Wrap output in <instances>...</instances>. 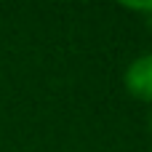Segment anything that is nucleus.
I'll list each match as a JSON object with an SVG mask.
<instances>
[{"label": "nucleus", "instance_id": "obj_1", "mask_svg": "<svg viewBox=\"0 0 152 152\" xmlns=\"http://www.w3.org/2000/svg\"><path fill=\"white\" fill-rule=\"evenodd\" d=\"M126 91L142 102H152V53L134 59L126 69Z\"/></svg>", "mask_w": 152, "mask_h": 152}, {"label": "nucleus", "instance_id": "obj_2", "mask_svg": "<svg viewBox=\"0 0 152 152\" xmlns=\"http://www.w3.org/2000/svg\"><path fill=\"white\" fill-rule=\"evenodd\" d=\"M126 8H131V11H136V13H144L147 27H152V3H136V5H126Z\"/></svg>", "mask_w": 152, "mask_h": 152}, {"label": "nucleus", "instance_id": "obj_3", "mask_svg": "<svg viewBox=\"0 0 152 152\" xmlns=\"http://www.w3.org/2000/svg\"><path fill=\"white\" fill-rule=\"evenodd\" d=\"M150 128H152V120H150Z\"/></svg>", "mask_w": 152, "mask_h": 152}]
</instances>
